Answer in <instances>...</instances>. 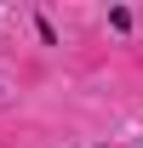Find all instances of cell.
Masks as SVG:
<instances>
[{
	"mask_svg": "<svg viewBox=\"0 0 143 148\" xmlns=\"http://www.w3.org/2000/svg\"><path fill=\"white\" fill-rule=\"evenodd\" d=\"M35 34H40V46H57V29H52V17H35Z\"/></svg>",
	"mask_w": 143,
	"mask_h": 148,
	"instance_id": "6da1fadb",
	"label": "cell"
},
{
	"mask_svg": "<svg viewBox=\"0 0 143 148\" xmlns=\"http://www.w3.org/2000/svg\"><path fill=\"white\" fill-rule=\"evenodd\" d=\"M109 29H120V34H126V29H132V12H126V6H115V12H109Z\"/></svg>",
	"mask_w": 143,
	"mask_h": 148,
	"instance_id": "7a4b0ae2",
	"label": "cell"
},
{
	"mask_svg": "<svg viewBox=\"0 0 143 148\" xmlns=\"http://www.w3.org/2000/svg\"><path fill=\"white\" fill-rule=\"evenodd\" d=\"M97 148H109V143H97Z\"/></svg>",
	"mask_w": 143,
	"mask_h": 148,
	"instance_id": "3957f363",
	"label": "cell"
},
{
	"mask_svg": "<svg viewBox=\"0 0 143 148\" xmlns=\"http://www.w3.org/2000/svg\"><path fill=\"white\" fill-rule=\"evenodd\" d=\"M137 148H143V137H137Z\"/></svg>",
	"mask_w": 143,
	"mask_h": 148,
	"instance_id": "277c9868",
	"label": "cell"
}]
</instances>
